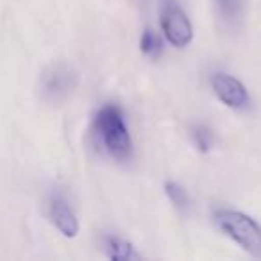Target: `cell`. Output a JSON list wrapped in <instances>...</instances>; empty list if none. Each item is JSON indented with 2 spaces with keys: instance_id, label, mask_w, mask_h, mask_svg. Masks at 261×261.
Masks as SVG:
<instances>
[{
  "instance_id": "7a4b0ae2",
  "label": "cell",
  "mask_w": 261,
  "mask_h": 261,
  "mask_svg": "<svg viewBox=\"0 0 261 261\" xmlns=\"http://www.w3.org/2000/svg\"><path fill=\"white\" fill-rule=\"evenodd\" d=\"M213 220L225 236L238 243L250 256L261 259V225L252 217L242 211L220 207L213 213Z\"/></svg>"
},
{
  "instance_id": "52a82bcc",
  "label": "cell",
  "mask_w": 261,
  "mask_h": 261,
  "mask_svg": "<svg viewBox=\"0 0 261 261\" xmlns=\"http://www.w3.org/2000/svg\"><path fill=\"white\" fill-rule=\"evenodd\" d=\"M104 250H106V256L113 261H130V259H138L140 257L136 249L130 245L127 240L120 238V236H115V234L104 236Z\"/></svg>"
},
{
  "instance_id": "8fae6325",
  "label": "cell",
  "mask_w": 261,
  "mask_h": 261,
  "mask_svg": "<svg viewBox=\"0 0 261 261\" xmlns=\"http://www.w3.org/2000/svg\"><path fill=\"white\" fill-rule=\"evenodd\" d=\"M193 142H195V145L199 147L200 152H207V150L211 149V145H213V135H211V130L207 129L206 125H197L193 127Z\"/></svg>"
},
{
  "instance_id": "ba28073f",
  "label": "cell",
  "mask_w": 261,
  "mask_h": 261,
  "mask_svg": "<svg viewBox=\"0 0 261 261\" xmlns=\"http://www.w3.org/2000/svg\"><path fill=\"white\" fill-rule=\"evenodd\" d=\"M140 50H142V54L147 56V58L158 59L161 50H163V43H161L160 36H158L154 31L147 29L145 33L142 34V38H140Z\"/></svg>"
},
{
  "instance_id": "8992f818",
  "label": "cell",
  "mask_w": 261,
  "mask_h": 261,
  "mask_svg": "<svg viewBox=\"0 0 261 261\" xmlns=\"http://www.w3.org/2000/svg\"><path fill=\"white\" fill-rule=\"evenodd\" d=\"M48 215H50L52 224L58 227L61 234L66 238H75L79 234V220H77L75 213L70 207L68 200L61 195H54L48 204Z\"/></svg>"
},
{
  "instance_id": "3957f363",
  "label": "cell",
  "mask_w": 261,
  "mask_h": 261,
  "mask_svg": "<svg viewBox=\"0 0 261 261\" xmlns=\"http://www.w3.org/2000/svg\"><path fill=\"white\" fill-rule=\"evenodd\" d=\"M161 29L174 47H186L193 38L192 22L175 2H167L161 9Z\"/></svg>"
},
{
  "instance_id": "5b68a950",
  "label": "cell",
  "mask_w": 261,
  "mask_h": 261,
  "mask_svg": "<svg viewBox=\"0 0 261 261\" xmlns=\"http://www.w3.org/2000/svg\"><path fill=\"white\" fill-rule=\"evenodd\" d=\"M211 88H213L218 100L224 102L227 108H231V109L249 108L250 97H249V93H247L245 86L242 84V81H238L236 77L229 75V73H224V72L213 73V77H211Z\"/></svg>"
},
{
  "instance_id": "277c9868",
  "label": "cell",
  "mask_w": 261,
  "mask_h": 261,
  "mask_svg": "<svg viewBox=\"0 0 261 261\" xmlns=\"http://www.w3.org/2000/svg\"><path fill=\"white\" fill-rule=\"evenodd\" d=\"M77 77L70 66L66 65H52L41 75V93L47 100L58 102L65 98L70 91L75 88Z\"/></svg>"
},
{
  "instance_id": "6da1fadb",
  "label": "cell",
  "mask_w": 261,
  "mask_h": 261,
  "mask_svg": "<svg viewBox=\"0 0 261 261\" xmlns=\"http://www.w3.org/2000/svg\"><path fill=\"white\" fill-rule=\"evenodd\" d=\"M95 138L100 142L106 152L118 161H125L133 154L129 129L123 120V113L118 106L106 104L97 111L93 118Z\"/></svg>"
},
{
  "instance_id": "9c48e42d",
  "label": "cell",
  "mask_w": 261,
  "mask_h": 261,
  "mask_svg": "<svg viewBox=\"0 0 261 261\" xmlns=\"http://www.w3.org/2000/svg\"><path fill=\"white\" fill-rule=\"evenodd\" d=\"M165 193H167V197L170 199V202L174 204L177 210L185 211L190 207V197H188V192H186L185 188H182L179 182L175 181H168L167 185H165Z\"/></svg>"
},
{
  "instance_id": "30bf717a",
  "label": "cell",
  "mask_w": 261,
  "mask_h": 261,
  "mask_svg": "<svg viewBox=\"0 0 261 261\" xmlns=\"http://www.w3.org/2000/svg\"><path fill=\"white\" fill-rule=\"evenodd\" d=\"M217 6L225 22L234 23L242 18L243 0H217Z\"/></svg>"
}]
</instances>
